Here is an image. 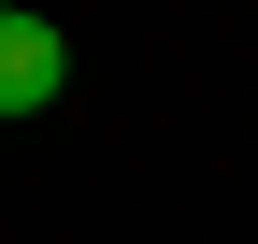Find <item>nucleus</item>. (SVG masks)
Segmentation results:
<instances>
[{
    "label": "nucleus",
    "mask_w": 258,
    "mask_h": 244,
    "mask_svg": "<svg viewBox=\"0 0 258 244\" xmlns=\"http://www.w3.org/2000/svg\"><path fill=\"white\" fill-rule=\"evenodd\" d=\"M57 86H72V43L43 15H0V115H57Z\"/></svg>",
    "instance_id": "obj_1"
},
{
    "label": "nucleus",
    "mask_w": 258,
    "mask_h": 244,
    "mask_svg": "<svg viewBox=\"0 0 258 244\" xmlns=\"http://www.w3.org/2000/svg\"><path fill=\"white\" fill-rule=\"evenodd\" d=\"M0 15H29V0H0Z\"/></svg>",
    "instance_id": "obj_2"
}]
</instances>
